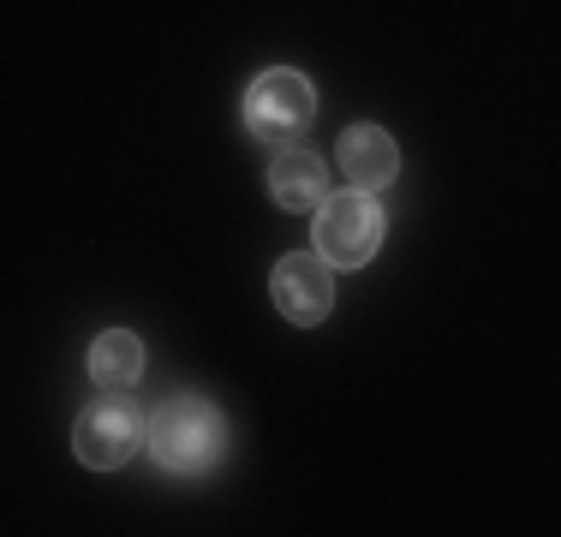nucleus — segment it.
Wrapping results in <instances>:
<instances>
[{
  "label": "nucleus",
  "instance_id": "nucleus-8",
  "mask_svg": "<svg viewBox=\"0 0 561 537\" xmlns=\"http://www.w3.org/2000/svg\"><path fill=\"white\" fill-rule=\"evenodd\" d=\"M144 376V341L131 329H102L90 341V382L102 388H131Z\"/></svg>",
  "mask_w": 561,
  "mask_h": 537
},
{
  "label": "nucleus",
  "instance_id": "nucleus-6",
  "mask_svg": "<svg viewBox=\"0 0 561 537\" xmlns=\"http://www.w3.org/2000/svg\"><path fill=\"white\" fill-rule=\"evenodd\" d=\"M341 173L358 192H382L400 173V144L382 126H346L341 132Z\"/></svg>",
  "mask_w": 561,
  "mask_h": 537
},
{
  "label": "nucleus",
  "instance_id": "nucleus-3",
  "mask_svg": "<svg viewBox=\"0 0 561 537\" xmlns=\"http://www.w3.org/2000/svg\"><path fill=\"white\" fill-rule=\"evenodd\" d=\"M311 215H317L311 245L323 251L335 268H365V263L382 251V233H389L382 204H377L370 192H358V185H353V192H329Z\"/></svg>",
  "mask_w": 561,
  "mask_h": 537
},
{
  "label": "nucleus",
  "instance_id": "nucleus-4",
  "mask_svg": "<svg viewBox=\"0 0 561 537\" xmlns=\"http://www.w3.org/2000/svg\"><path fill=\"white\" fill-rule=\"evenodd\" d=\"M317 119V90L305 72H293V66H275V72L251 78L245 90V132L257 144H299L305 126Z\"/></svg>",
  "mask_w": 561,
  "mask_h": 537
},
{
  "label": "nucleus",
  "instance_id": "nucleus-1",
  "mask_svg": "<svg viewBox=\"0 0 561 537\" xmlns=\"http://www.w3.org/2000/svg\"><path fill=\"white\" fill-rule=\"evenodd\" d=\"M150 454L173 478H204L227 454V419L204 395H168L150 412Z\"/></svg>",
  "mask_w": 561,
  "mask_h": 537
},
{
  "label": "nucleus",
  "instance_id": "nucleus-2",
  "mask_svg": "<svg viewBox=\"0 0 561 537\" xmlns=\"http://www.w3.org/2000/svg\"><path fill=\"white\" fill-rule=\"evenodd\" d=\"M138 448H150V412L138 400H126V388H108L102 400H90L72 424V454L90 472H119Z\"/></svg>",
  "mask_w": 561,
  "mask_h": 537
},
{
  "label": "nucleus",
  "instance_id": "nucleus-5",
  "mask_svg": "<svg viewBox=\"0 0 561 537\" xmlns=\"http://www.w3.org/2000/svg\"><path fill=\"white\" fill-rule=\"evenodd\" d=\"M270 293H275V311L299 329H317L329 311H335V263L323 251H287L270 268Z\"/></svg>",
  "mask_w": 561,
  "mask_h": 537
},
{
  "label": "nucleus",
  "instance_id": "nucleus-7",
  "mask_svg": "<svg viewBox=\"0 0 561 537\" xmlns=\"http://www.w3.org/2000/svg\"><path fill=\"white\" fill-rule=\"evenodd\" d=\"M270 197L280 209H317L329 197V173H323V156H311V150H299V144H287V150L275 156V168H270Z\"/></svg>",
  "mask_w": 561,
  "mask_h": 537
}]
</instances>
